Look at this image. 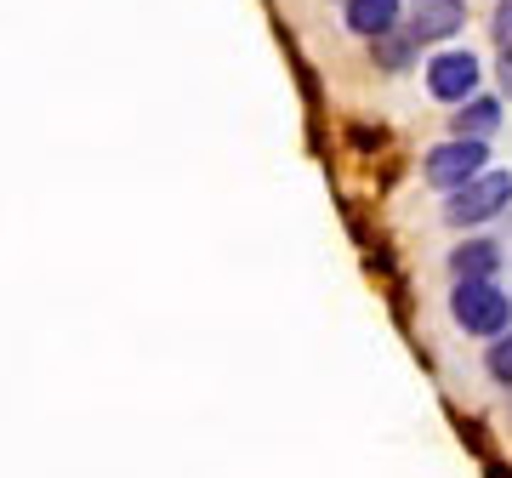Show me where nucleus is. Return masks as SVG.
Instances as JSON below:
<instances>
[{
	"mask_svg": "<svg viewBox=\"0 0 512 478\" xmlns=\"http://www.w3.org/2000/svg\"><path fill=\"white\" fill-rule=\"evenodd\" d=\"M512 205V177L507 171H478V177H467L461 188H450V205H444V222H456V228H473V222H490L501 217Z\"/></svg>",
	"mask_w": 512,
	"mask_h": 478,
	"instance_id": "obj_1",
	"label": "nucleus"
},
{
	"mask_svg": "<svg viewBox=\"0 0 512 478\" xmlns=\"http://www.w3.org/2000/svg\"><path fill=\"white\" fill-rule=\"evenodd\" d=\"M450 313H456V325L467 336H501L512 319V302L495 291V279H456Z\"/></svg>",
	"mask_w": 512,
	"mask_h": 478,
	"instance_id": "obj_2",
	"label": "nucleus"
},
{
	"mask_svg": "<svg viewBox=\"0 0 512 478\" xmlns=\"http://www.w3.org/2000/svg\"><path fill=\"white\" fill-rule=\"evenodd\" d=\"M484 160H490L484 137H450V143H439L433 154H427V183L450 194V188H461L467 177H478Z\"/></svg>",
	"mask_w": 512,
	"mask_h": 478,
	"instance_id": "obj_3",
	"label": "nucleus"
},
{
	"mask_svg": "<svg viewBox=\"0 0 512 478\" xmlns=\"http://www.w3.org/2000/svg\"><path fill=\"white\" fill-rule=\"evenodd\" d=\"M427 92L439 103H467L478 92V57L473 52H439L427 63Z\"/></svg>",
	"mask_w": 512,
	"mask_h": 478,
	"instance_id": "obj_4",
	"label": "nucleus"
},
{
	"mask_svg": "<svg viewBox=\"0 0 512 478\" xmlns=\"http://www.w3.org/2000/svg\"><path fill=\"white\" fill-rule=\"evenodd\" d=\"M461 23H467L461 0H410V35H416V46H439V40L461 35Z\"/></svg>",
	"mask_w": 512,
	"mask_h": 478,
	"instance_id": "obj_5",
	"label": "nucleus"
},
{
	"mask_svg": "<svg viewBox=\"0 0 512 478\" xmlns=\"http://www.w3.org/2000/svg\"><path fill=\"white\" fill-rule=\"evenodd\" d=\"M399 6L404 0H348V29L353 35H382L387 23H399Z\"/></svg>",
	"mask_w": 512,
	"mask_h": 478,
	"instance_id": "obj_6",
	"label": "nucleus"
},
{
	"mask_svg": "<svg viewBox=\"0 0 512 478\" xmlns=\"http://www.w3.org/2000/svg\"><path fill=\"white\" fill-rule=\"evenodd\" d=\"M501 268V251H495L490 239H473V245H461L456 257H450V274L456 279H490Z\"/></svg>",
	"mask_w": 512,
	"mask_h": 478,
	"instance_id": "obj_7",
	"label": "nucleus"
},
{
	"mask_svg": "<svg viewBox=\"0 0 512 478\" xmlns=\"http://www.w3.org/2000/svg\"><path fill=\"white\" fill-rule=\"evenodd\" d=\"M501 126V103L495 97H467L461 103V114H456V137H490V131Z\"/></svg>",
	"mask_w": 512,
	"mask_h": 478,
	"instance_id": "obj_8",
	"label": "nucleus"
},
{
	"mask_svg": "<svg viewBox=\"0 0 512 478\" xmlns=\"http://www.w3.org/2000/svg\"><path fill=\"white\" fill-rule=\"evenodd\" d=\"M370 46H376V63H382V69H404V63L416 57V35L399 29V23H387L382 35H370Z\"/></svg>",
	"mask_w": 512,
	"mask_h": 478,
	"instance_id": "obj_9",
	"label": "nucleus"
},
{
	"mask_svg": "<svg viewBox=\"0 0 512 478\" xmlns=\"http://www.w3.org/2000/svg\"><path fill=\"white\" fill-rule=\"evenodd\" d=\"M495 46H501V74L512 86V0H495Z\"/></svg>",
	"mask_w": 512,
	"mask_h": 478,
	"instance_id": "obj_10",
	"label": "nucleus"
},
{
	"mask_svg": "<svg viewBox=\"0 0 512 478\" xmlns=\"http://www.w3.org/2000/svg\"><path fill=\"white\" fill-rule=\"evenodd\" d=\"M484 365H490V376H495L501 387H512V336L490 342V359H484Z\"/></svg>",
	"mask_w": 512,
	"mask_h": 478,
	"instance_id": "obj_11",
	"label": "nucleus"
}]
</instances>
